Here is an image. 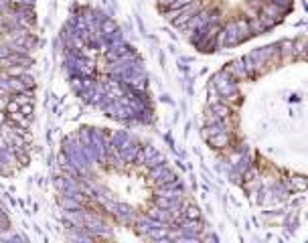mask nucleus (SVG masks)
Masks as SVG:
<instances>
[{"instance_id":"3","label":"nucleus","mask_w":308,"mask_h":243,"mask_svg":"<svg viewBox=\"0 0 308 243\" xmlns=\"http://www.w3.org/2000/svg\"><path fill=\"white\" fill-rule=\"evenodd\" d=\"M0 217H2V211H0Z\"/></svg>"},{"instance_id":"1","label":"nucleus","mask_w":308,"mask_h":243,"mask_svg":"<svg viewBox=\"0 0 308 243\" xmlns=\"http://www.w3.org/2000/svg\"><path fill=\"white\" fill-rule=\"evenodd\" d=\"M161 15L193 49H235L280 27L294 0H156Z\"/></svg>"},{"instance_id":"2","label":"nucleus","mask_w":308,"mask_h":243,"mask_svg":"<svg viewBox=\"0 0 308 243\" xmlns=\"http://www.w3.org/2000/svg\"><path fill=\"white\" fill-rule=\"evenodd\" d=\"M20 113L25 115V118H32V103H25V106H20Z\"/></svg>"}]
</instances>
